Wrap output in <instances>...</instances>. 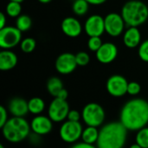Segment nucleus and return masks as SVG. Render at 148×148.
Returning a JSON list of instances; mask_svg holds the SVG:
<instances>
[{"label": "nucleus", "mask_w": 148, "mask_h": 148, "mask_svg": "<svg viewBox=\"0 0 148 148\" xmlns=\"http://www.w3.org/2000/svg\"><path fill=\"white\" fill-rule=\"evenodd\" d=\"M120 121L128 131H138L148 124V101L141 98L128 101L123 106Z\"/></svg>", "instance_id": "f257e3e1"}, {"label": "nucleus", "mask_w": 148, "mask_h": 148, "mask_svg": "<svg viewBox=\"0 0 148 148\" xmlns=\"http://www.w3.org/2000/svg\"><path fill=\"white\" fill-rule=\"evenodd\" d=\"M127 129L120 122H111L103 126L99 132V148H121L127 141Z\"/></svg>", "instance_id": "f03ea898"}, {"label": "nucleus", "mask_w": 148, "mask_h": 148, "mask_svg": "<svg viewBox=\"0 0 148 148\" xmlns=\"http://www.w3.org/2000/svg\"><path fill=\"white\" fill-rule=\"evenodd\" d=\"M30 124L23 117L13 116L9 119L2 127V133L5 140L10 143H19L29 137Z\"/></svg>", "instance_id": "7ed1b4c3"}, {"label": "nucleus", "mask_w": 148, "mask_h": 148, "mask_svg": "<svg viewBox=\"0 0 148 148\" xmlns=\"http://www.w3.org/2000/svg\"><path fill=\"white\" fill-rule=\"evenodd\" d=\"M121 16L128 27H138L143 24L148 18V7L139 0L127 2L121 10Z\"/></svg>", "instance_id": "20e7f679"}, {"label": "nucleus", "mask_w": 148, "mask_h": 148, "mask_svg": "<svg viewBox=\"0 0 148 148\" xmlns=\"http://www.w3.org/2000/svg\"><path fill=\"white\" fill-rule=\"evenodd\" d=\"M82 118L87 126L98 127L101 126L105 121V111L98 103L91 102L83 108Z\"/></svg>", "instance_id": "39448f33"}, {"label": "nucleus", "mask_w": 148, "mask_h": 148, "mask_svg": "<svg viewBox=\"0 0 148 148\" xmlns=\"http://www.w3.org/2000/svg\"><path fill=\"white\" fill-rule=\"evenodd\" d=\"M82 127L79 121H65L59 131L61 139L66 143H75L82 134Z\"/></svg>", "instance_id": "423d86ee"}, {"label": "nucleus", "mask_w": 148, "mask_h": 148, "mask_svg": "<svg viewBox=\"0 0 148 148\" xmlns=\"http://www.w3.org/2000/svg\"><path fill=\"white\" fill-rule=\"evenodd\" d=\"M22 31L16 27L5 26L0 29V47L10 49L21 42Z\"/></svg>", "instance_id": "0eeeda50"}, {"label": "nucleus", "mask_w": 148, "mask_h": 148, "mask_svg": "<svg viewBox=\"0 0 148 148\" xmlns=\"http://www.w3.org/2000/svg\"><path fill=\"white\" fill-rule=\"evenodd\" d=\"M69 112V105L67 102V100L57 97H55L49 107V117L54 122H62L67 119Z\"/></svg>", "instance_id": "6e6552de"}, {"label": "nucleus", "mask_w": 148, "mask_h": 148, "mask_svg": "<svg viewBox=\"0 0 148 148\" xmlns=\"http://www.w3.org/2000/svg\"><path fill=\"white\" fill-rule=\"evenodd\" d=\"M104 22L105 32L114 37L119 36L123 32L126 24L121 14H118L115 12L108 14L104 17Z\"/></svg>", "instance_id": "1a4fd4ad"}, {"label": "nucleus", "mask_w": 148, "mask_h": 148, "mask_svg": "<svg viewBox=\"0 0 148 148\" xmlns=\"http://www.w3.org/2000/svg\"><path fill=\"white\" fill-rule=\"evenodd\" d=\"M128 82L120 75H114L108 79L107 90L108 94L114 97H121L127 94Z\"/></svg>", "instance_id": "9d476101"}, {"label": "nucleus", "mask_w": 148, "mask_h": 148, "mask_svg": "<svg viewBox=\"0 0 148 148\" xmlns=\"http://www.w3.org/2000/svg\"><path fill=\"white\" fill-rule=\"evenodd\" d=\"M78 66L75 59V55L72 53H62L56 61V69L62 75H69L75 71Z\"/></svg>", "instance_id": "9b49d317"}, {"label": "nucleus", "mask_w": 148, "mask_h": 148, "mask_svg": "<svg viewBox=\"0 0 148 148\" xmlns=\"http://www.w3.org/2000/svg\"><path fill=\"white\" fill-rule=\"evenodd\" d=\"M85 32L88 36H101L105 32L104 17L100 15H92L85 22Z\"/></svg>", "instance_id": "f8f14e48"}, {"label": "nucleus", "mask_w": 148, "mask_h": 148, "mask_svg": "<svg viewBox=\"0 0 148 148\" xmlns=\"http://www.w3.org/2000/svg\"><path fill=\"white\" fill-rule=\"evenodd\" d=\"M95 53L96 58L100 62L108 64L114 61L117 57L118 48L113 42H104Z\"/></svg>", "instance_id": "ddd939ff"}, {"label": "nucleus", "mask_w": 148, "mask_h": 148, "mask_svg": "<svg viewBox=\"0 0 148 148\" xmlns=\"http://www.w3.org/2000/svg\"><path fill=\"white\" fill-rule=\"evenodd\" d=\"M53 121L44 115H36L30 122L31 131L40 135H45L50 133L53 127Z\"/></svg>", "instance_id": "4468645a"}, {"label": "nucleus", "mask_w": 148, "mask_h": 148, "mask_svg": "<svg viewBox=\"0 0 148 148\" xmlns=\"http://www.w3.org/2000/svg\"><path fill=\"white\" fill-rule=\"evenodd\" d=\"M61 27L62 32L69 37L79 36L82 30V26L79 20L72 16L64 18L62 22Z\"/></svg>", "instance_id": "2eb2a0df"}, {"label": "nucleus", "mask_w": 148, "mask_h": 148, "mask_svg": "<svg viewBox=\"0 0 148 148\" xmlns=\"http://www.w3.org/2000/svg\"><path fill=\"white\" fill-rule=\"evenodd\" d=\"M8 110L13 116L16 117H24L28 113H29L28 101L21 97H15L11 99L8 105Z\"/></svg>", "instance_id": "dca6fc26"}, {"label": "nucleus", "mask_w": 148, "mask_h": 148, "mask_svg": "<svg viewBox=\"0 0 148 148\" xmlns=\"http://www.w3.org/2000/svg\"><path fill=\"white\" fill-rule=\"evenodd\" d=\"M140 40L141 35L138 29V27H128L123 36L124 44L127 48L134 49L140 44Z\"/></svg>", "instance_id": "f3484780"}, {"label": "nucleus", "mask_w": 148, "mask_h": 148, "mask_svg": "<svg viewBox=\"0 0 148 148\" xmlns=\"http://www.w3.org/2000/svg\"><path fill=\"white\" fill-rule=\"evenodd\" d=\"M17 63L16 55L9 50L5 49L0 52V69L3 71L10 70L16 67Z\"/></svg>", "instance_id": "a211bd4d"}, {"label": "nucleus", "mask_w": 148, "mask_h": 148, "mask_svg": "<svg viewBox=\"0 0 148 148\" xmlns=\"http://www.w3.org/2000/svg\"><path fill=\"white\" fill-rule=\"evenodd\" d=\"M99 132L100 130H98L96 127L88 126V127H86L82 131V140L88 144L95 145L97 143L99 138Z\"/></svg>", "instance_id": "6ab92c4d"}, {"label": "nucleus", "mask_w": 148, "mask_h": 148, "mask_svg": "<svg viewBox=\"0 0 148 148\" xmlns=\"http://www.w3.org/2000/svg\"><path fill=\"white\" fill-rule=\"evenodd\" d=\"M28 106L30 114L38 115L43 112L45 108V102L40 97H33L28 101Z\"/></svg>", "instance_id": "aec40b11"}, {"label": "nucleus", "mask_w": 148, "mask_h": 148, "mask_svg": "<svg viewBox=\"0 0 148 148\" xmlns=\"http://www.w3.org/2000/svg\"><path fill=\"white\" fill-rule=\"evenodd\" d=\"M63 88V83L62 82V80L58 77L53 76L51 78H49L47 82V89L49 91V93L54 96L56 97L58 93Z\"/></svg>", "instance_id": "412c9836"}, {"label": "nucleus", "mask_w": 148, "mask_h": 148, "mask_svg": "<svg viewBox=\"0 0 148 148\" xmlns=\"http://www.w3.org/2000/svg\"><path fill=\"white\" fill-rule=\"evenodd\" d=\"M89 3L87 0H75L72 5L73 12L77 16H83L88 10Z\"/></svg>", "instance_id": "4be33fe9"}, {"label": "nucleus", "mask_w": 148, "mask_h": 148, "mask_svg": "<svg viewBox=\"0 0 148 148\" xmlns=\"http://www.w3.org/2000/svg\"><path fill=\"white\" fill-rule=\"evenodd\" d=\"M32 25L31 18L28 15H20L16 18V27L22 32H25L30 29Z\"/></svg>", "instance_id": "5701e85b"}, {"label": "nucleus", "mask_w": 148, "mask_h": 148, "mask_svg": "<svg viewBox=\"0 0 148 148\" xmlns=\"http://www.w3.org/2000/svg\"><path fill=\"white\" fill-rule=\"evenodd\" d=\"M22 5L21 3L16 1H10L6 5V13L10 17H17L21 15Z\"/></svg>", "instance_id": "b1692460"}, {"label": "nucleus", "mask_w": 148, "mask_h": 148, "mask_svg": "<svg viewBox=\"0 0 148 148\" xmlns=\"http://www.w3.org/2000/svg\"><path fill=\"white\" fill-rule=\"evenodd\" d=\"M135 141L140 148H148V127H145L137 131Z\"/></svg>", "instance_id": "393cba45"}, {"label": "nucleus", "mask_w": 148, "mask_h": 148, "mask_svg": "<svg viewBox=\"0 0 148 148\" xmlns=\"http://www.w3.org/2000/svg\"><path fill=\"white\" fill-rule=\"evenodd\" d=\"M21 49L24 53H31L34 51L36 46V42L34 38L27 37L21 42Z\"/></svg>", "instance_id": "a878e982"}, {"label": "nucleus", "mask_w": 148, "mask_h": 148, "mask_svg": "<svg viewBox=\"0 0 148 148\" xmlns=\"http://www.w3.org/2000/svg\"><path fill=\"white\" fill-rule=\"evenodd\" d=\"M102 41L100 36H89L88 41V47L91 51L96 52L102 45Z\"/></svg>", "instance_id": "bb28decb"}, {"label": "nucleus", "mask_w": 148, "mask_h": 148, "mask_svg": "<svg viewBox=\"0 0 148 148\" xmlns=\"http://www.w3.org/2000/svg\"><path fill=\"white\" fill-rule=\"evenodd\" d=\"M75 59H76V62H77L78 66H81V67L87 66L90 62L89 55L86 52H83V51L78 52L75 55Z\"/></svg>", "instance_id": "cd10ccee"}, {"label": "nucleus", "mask_w": 148, "mask_h": 148, "mask_svg": "<svg viewBox=\"0 0 148 148\" xmlns=\"http://www.w3.org/2000/svg\"><path fill=\"white\" fill-rule=\"evenodd\" d=\"M138 53H139L140 58L142 61L148 62V39L140 44Z\"/></svg>", "instance_id": "c85d7f7f"}, {"label": "nucleus", "mask_w": 148, "mask_h": 148, "mask_svg": "<svg viewBox=\"0 0 148 148\" xmlns=\"http://www.w3.org/2000/svg\"><path fill=\"white\" fill-rule=\"evenodd\" d=\"M141 90V87L140 85V83L136 82H128V86H127V94L130 95H137L140 94Z\"/></svg>", "instance_id": "c756f323"}, {"label": "nucleus", "mask_w": 148, "mask_h": 148, "mask_svg": "<svg viewBox=\"0 0 148 148\" xmlns=\"http://www.w3.org/2000/svg\"><path fill=\"white\" fill-rule=\"evenodd\" d=\"M8 121L7 110L3 106H0V127L2 128Z\"/></svg>", "instance_id": "7c9ffc66"}, {"label": "nucleus", "mask_w": 148, "mask_h": 148, "mask_svg": "<svg viewBox=\"0 0 148 148\" xmlns=\"http://www.w3.org/2000/svg\"><path fill=\"white\" fill-rule=\"evenodd\" d=\"M81 117H82V115L78 111H76V110H69L67 119L69 121H79Z\"/></svg>", "instance_id": "2f4dec72"}, {"label": "nucleus", "mask_w": 148, "mask_h": 148, "mask_svg": "<svg viewBox=\"0 0 148 148\" xmlns=\"http://www.w3.org/2000/svg\"><path fill=\"white\" fill-rule=\"evenodd\" d=\"M41 136L40 134H36V133H32V134H29V140L30 141L31 144L33 145H38L40 142H41Z\"/></svg>", "instance_id": "473e14b6"}, {"label": "nucleus", "mask_w": 148, "mask_h": 148, "mask_svg": "<svg viewBox=\"0 0 148 148\" xmlns=\"http://www.w3.org/2000/svg\"><path fill=\"white\" fill-rule=\"evenodd\" d=\"M74 148H94L95 147V145H91V144H88L85 141H82V142H79V143H76L73 146Z\"/></svg>", "instance_id": "72a5a7b5"}, {"label": "nucleus", "mask_w": 148, "mask_h": 148, "mask_svg": "<svg viewBox=\"0 0 148 148\" xmlns=\"http://www.w3.org/2000/svg\"><path fill=\"white\" fill-rule=\"evenodd\" d=\"M68 96H69L68 91L63 88L58 93V95H57L56 97H57V98H60V99H62V100H67Z\"/></svg>", "instance_id": "f704fd0d"}, {"label": "nucleus", "mask_w": 148, "mask_h": 148, "mask_svg": "<svg viewBox=\"0 0 148 148\" xmlns=\"http://www.w3.org/2000/svg\"><path fill=\"white\" fill-rule=\"evenodd\" d=\"M6 21H7V19H6V16H5V14L4 13H0V29H2V28H3V27H5V24H6Z\"/></svg>", "instance_id": "c9c22d12"}, {"label": "nucleus", "mask_w": 148, "mask_h": 148, "mask_svg": "<svg viewBox=\"0 0 148 148\" xmlns=\"http://www.w3.org/2000/svg\"><path fill=\"white\" fill-rule=\"evenodd\" d=\"M89 4L92 5H101L102 3H104L107 0H87Z\"/></svg>", "instance_id": "e433bc0d"}, {"label": "nucleus", "mask_w": 148, "mask_h": 148, "mask_svg": "<svg viewBox=\"0 0 148 148\" xmlns=\"http://www.w3.org/2000/svg\"><path fill=\"white\" fill-rule=\"evenodd\" d=\"M40 3H50L52 0H38Z\"/></svg>", "instance_id": "4c0bfd02"}, {"label": "nucleus", "mask_w": 148, "mask_h": 148, "mask_svg": "<svg viewBox=\"0 0 148 148\" xmlns=\"http://www.w3.org/2000/svg\"><path fill=\"white\" fill-rule=\"evenodd\" d=\"M131 148H140V147L139 146V144H135V145H132L131 146Z\"/></svg>", "instance_id": "58836bf2"}, {"label": "nucleus", "mask_w": 148, "mask_h": 148, "mask_svg": "<svg viewBox=\"0 0 148 148\" xmlns=\"http://www.w3.org/2000/svg\"><path fill=\"white\" fill-rule=\"evenodd\" d=\"M10 1H16V2H19V3H22L23 0H10Z\"/></svg>", "instance_id": "ea45409f"}]
</instances>
